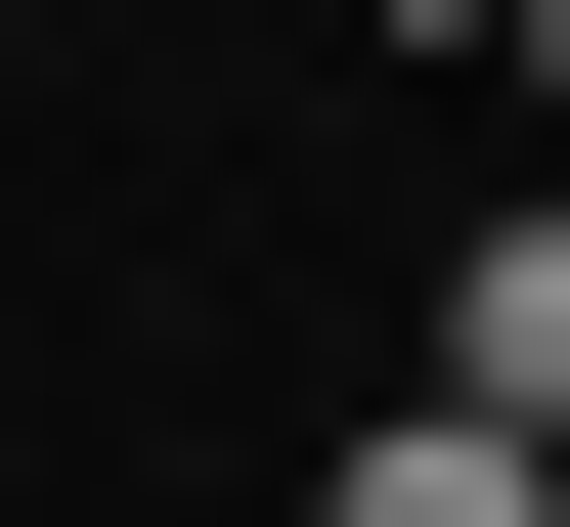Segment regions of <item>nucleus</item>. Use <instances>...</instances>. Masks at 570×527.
Returning <instances> with one entry per match:
<instances>
[{
    "mask_svg": "<svg viewBox=\"0 0 570 527\" xmlns=\"http://www.w3.org/2000/svg\"><path fill=\"white\" fill-rule=\"evenodd\" d=\"M439 396H483V440H570V221H483V264H439Z\"/></svg>",
    "mask_w": 570,
    "mask_h": 527,
    "instance_id": "1",
    "label": "nucleus"
},
{
    "mask_svg": "<svg viewBox=\"0 0 570 527\" xmlns=\"http://www.w3.org/2000/svg\"><path fill=\"white\" fill-rule=\"evenodd\" d=\"M307 527H570V440H483V396H395V440L307 484Z\"/></svg>",
    "mask_w": 570,
    "mask_h": 527,
    "instance_id": "2",
    "label": "nucleus"
}]
</instances>
